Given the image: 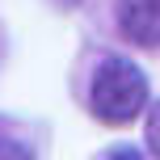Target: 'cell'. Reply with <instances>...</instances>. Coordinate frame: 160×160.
<instances>
[{
    "instance_id": "obj_5",
    "label": "cell",
    "mask_w": 160,
    "mask_h": 160,
    "mask_svg": "<svg viewBox=\"0 0 160 160\" xmlns=\"http://www.w3.org/2000/svg\"><path fill=\"white\" fill-rule=\"evenodd\" d=\"M105 160H148V156L139 152V148H114V152L105 156Z\"/></svg>"
},
{
    "instance_id": "obj_1",
    "label": "cell",
    "mask_w": 160,
    "mask_h": 160,
    "mask_svg": "<svg viewBox=\"0 0 160 160\" xmlns=\"http://www.w3.org/2000/svg\"><path fill=\"white\" fill-rule=\"evenodd\" d=\"M152 105V88H148V72L131 63L127 55H110L93 68L88 80V110L105 127H127Z\"/></svg>"
},
{
    "instance_id": "obj_3",
    "label": "cell",
    "mask_w": 160,
    "mask_h": 160,
    "mask_svg": "<svg viewBox=\"0 0 160 160\" xmlns=\"http://www.w3.org/2000/svg\"><path fill=\"white\" fill-rule=\"evenodd\" d=\"M0 160H38V152H34L30 139L13 135V131L0 122Z\"/></svg>"
},
{
    "instance_id": "obj_4",
    "label": "cell",
    "mask_w": 160,
    "mask_h": 160,
    "mask_svg": "<svg viewBox=\"0 0 160 160\" xmlns=\"http://www.w3.org/2000/svg\"><path fill=\"white\" fill-rule=\"evenodd\" d=\"M143 139H148V152L160 156V101H152L143 114Z\"/></svg>"
},
{
    "instance_id": "obj_2",
    "label": "cell",
    "mask_w": 160,
    "mask_h": 160,
    "mask_svg": "<svg viewBox=\"0 0 160 160\" xmlns=\"http://www.w3.org/2000/svg\"><path fill=\"white\" fill-rule=\"evenodd\" d=\"M118 30L127 42L160 47V0H118Z\"/></svg>"
}]
</instances>
